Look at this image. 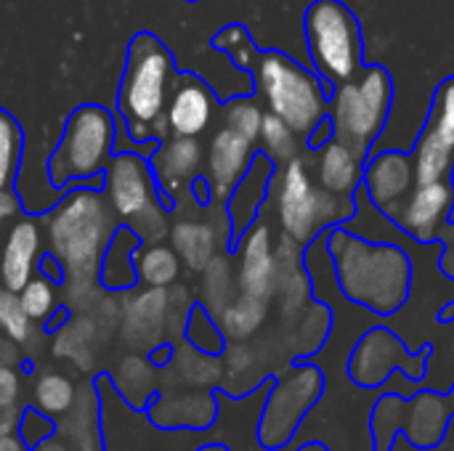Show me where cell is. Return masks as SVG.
<instances>
[{"mask_svg":"<svg viewBox=\"0 0 454 451\" xmlns=\"http://www.w3.org/2000/svg\"><path fill=\"white\" fill-rule=\"evenodd\" d=\"M24 159V130L19 120L0 106V221L19 218L24 202L19 197V175Z\"/></svg>","mask_w":454,"mask_h":451,"instance_id":"cell-22","label":"cell"},{"mask_svg":"<svg viewBox=\"0 0 454 451\" xmlns=\"http://www.w3.org/2000/svg\"><path fill=\"white\" fill-rule=\"evenodd\" d=\"M242 290L247 298L263 300L274 290V253H271V239L269 229L255 223L242 234Z\"/></svg>","mask_w":454,"mask_h":451,"instance_id":"cell-23","label":"cell"},{"mask_svg":"<svg viewBox=\"0 0 454 451\" xmlns=\"http://www.w3.org/2000/svg\"><path fill=\"white\" fill-rule=\"evenodd\" d=\"M19 343H13L8 335L0 332V367H16L21 362V354L16 348Z\"/></svg>","mask_w":454,"mask_h":451,"instance_id":"cell-39","label":"cell"},{"mask_svg":"<svg viewBox=\"0 0 454 451\" xmlns=\"http://www.w3.org/2000/svg\"><path fill=\"white\" fill-rule=\"evenodd\" d=\"M32 451H72V449H69V444H67L64 439L51 436V439H45L43 444H37Z\"/></svg>","mask_w":454,"mask_h":451,"instance_id":"cell-41","label":"cell"},{"mask_svg":"<svg viewBox=\"0 0 454 451\" xmlns=\"http://www.w3.org/2000/svg\"><path fill=\"white\" fill-rule=\"evenodd\" d=\"M117 152V122L114 114L101 104H80L64 122V130L48 157L45 175L53 191L72 186L104 183V170Z\"/></svg>","mask_w":454,"mask_h":451,"instance_id":"cell-5","label":"cell"},{"mask_svg":"<svg viewBox=\"0 0 454 451\" xmlns=\"http://www.w3.org/2000/svg\"><path fill=\"white\" fill-rule=\"evenodd\" d=\"M178 72L173 51L154 32L133 35L117 88V114L133 144L162 141L168 136L165 114Z\"/></svg>","mask_w":454,"mask_h":451,"instance_id":"cell-2","label":"cell"},{"mask_svg":"<svg viewBox=\"0 0 454 451\" xmlns=\"http://www.w3.org/2000/svg\"><path fill=\"white\" fill-rule=\"evenodd\" d=\"M410 154L418 183L454 178V74L436 85L426 122Z\"/></svg>","mask_w":454,"mask_h":451,"instance_id":"cell-12","label":"cell"},{"mask_svg":"<svg viewBox=\"0 0 454 451\" xmlns=\"http://www.w3.org/2000/svg\"><path fill=\"white\" fill-rule=\"evenodd\" d=\"M454 210V178L418 183L407 205L391 221L399 231L412 237L420 245H434V237Z\"/></svg>","mask_w":454,"mask_h":451,"instance_id":"cell-15","label":"cell"},{"mask_svg":"<svg viewBox=\"0 0 454 451\" xmlns=\"http://www.w3.org/2000/svg\"><path fill=\"white\" fill-rule=\"evenodd\" d=\"M277 215L285 234L295 245H311L333 226H343L356 218V197H340L327 191L311 173L309 157L298 152L282 165L277 189Z\"/></svg>","mask_w":454,"mask_h":451,"instance_id":"cell-6","label":"cell"},{"mask_svg":"<svg viewBox=\"0 0 454 451\" xmlns=\"http://www.w3.org/2000/svg\"><path fill=\"white\" fill-rule=\"evenodd\" d=\"M215 415H218V404L210 393L181 396L173 401L162 399L152 409L157 425H173V428H207L213 425Z\"/></svg>","mask_w":454,"mask_h":451,"instance_id":"cell-25","label":"cell"},{"mask_svg":"<svg viewBox=\"0 0 454 451\" xmlns=\"http://www.w3.org/2000/svg\"><path fill=\"white\" fill-rule=\"evenodd\" d=\"M452 420L447 393L428 388L418 391L412 399H404L399 393H383L370 412L372 451H394L399 433H404V439L415 449H436L447 441Z\"/></svg>","mask_w":454,"mask_h":451,"instance_id":"cell-9","label":"cell"},{"mask_svg":"<svg viewBox=\"0 0 454 451\" xmlns=\"http://www.w3.org/2000/svg\"><path fill=\"white\" fill-rule=\"evenodd\" d=\"M215 109H218V98L213 88L194 72H178L165 114L168 133L197 138L210 128Z\"/></svg>","mask_w":454,"mask_h":451,"instance_id":"cell-16","label":"cell"},{"mask_svg":"<svg viewBox=\"0 0 454 451\" xmlns=\"http://www.w3.org/2000/svg\"><path fill=\"white\" fill-rule=\"evenodd\" d=\"M53 431H56L53 420L45 417V412H40V409H27L19 420V433H21L19 439L24 441L27 449H35L37 444L51 439Z\"/></svg>","mask_w":454,"mask_h":451,"instance_id":"cell-35","label":"cell"},{"mask_svg":"<svg viewBox=\"0 0 454 451\" xmlns=\"http://www.w3.org/2000/svg\"><path fill=\"white\" fill-rule=\"evenodd\" d=\"M258 141L223 125L210 144V157H207V186H210V197L218 199H229V194L234 191V186L242 181V175L247 173V167L253 165L255 154L261 152L255 146Z\"/></svg>","mask_w":454,"mask_h":451,"instance_id":"cell-17","label":"cell"},{"mask_svg":"<svg viewBox=\"0 0 454 451\" xmlns=\"http://www.w3.org/2000/svg\"><path fill=\"white\" fill-rule=\"evenodd\" d=\"M303 35L314 72L335 90L364 69L359 16L343 0H314L303 13Z\"/></svg>","mask_w":454,"mask_h":451,"instance_id":"cell-8","label":"cell"},{"mask_svg":"<svg viewBox=\"0 0 454 451\" xmlns=\"http://www.w3.org/2000/svg\"><path fill=\"white\" fill-rule=\"evenodd\" d=\"M189 3H197V0H189Z\"/></svg>","mask_w":454,"mask_h":451,"instance_id":"cell-47","label":"cell"},{"mask_svg":"<svg viewBox=\"0 0 454 451\" xmlns=\"http://www.w3.org/2000/svg\"><path fill=\"white\" fill-rule=\"evenodd\" d=\"M173 239H176V247L178 253L186 258V263L192 268H202L207 263V255H210V239H207V231L202 226H197V239H192V226H178L173 231Z\"/></svg>","mask_w":454,"mask_h":451,"instance_id":"cell-34","label":"cell"},{"mask_svg":"<svg viewBox=\"0 0 454 451\" xmlns=\"http://www.w3.org/2000/svg\"><path fill=\"white\" fill-rule=\"evenodd\" d=\"M434 356V346L426 343L415 354L407 343L388 327L367 330L348 356L346 375L356 388L375 391L391 380L394 372H402L412 383H423L428 375V362Z\"/></svg>","mask_w":454,"mask_h":451,"instance_id":"cell-11","label":"cell"},{"mask_svg":"<svg viewBox=\"0 0 454 451\" xmlns=\"http://www.w3.org/2000/svg\"><path fill=\"white\" fill-rule=\"evenodd\" d=\"M258 141H261V152L266 157H271L274 165L290 162L298 154V144H301V138L279 117H274L269 112H263V122H261Z\"/></svg>","mask_w":454,"mask_h":451,"instance_id":"cell-26","label":"cell"},{"mask_svg":"<svg viewBox=\"0 0 454 451\" xmlns=\"http://www.w3.org/2000/svg\"><path fill=\"white\" fill-rule=\"evenodd\" d=\"M447 399H450V407H452V417H454V385H452V391L447 393Z\"/></svg>","mask_w":454,"mask_h":451,"instance_id":"cell-46","label":"cell"},{"mask_svg":"<svg viewBox=\"0 0 454 451\" xmlns=\"http://www.w3.org/2000/svg\"><path fill=\"white\" fill-rule=\"evenodd\" d=\"M391 106L394 77L383 64H364L354 80L338 85L330 96L333 138L367 162L372 144L388 125Z\"/></svg>","mask_w":454,"mask_h":451,"instance_id":"cell-7","label":"cell"},{"mask_svg":"<svg viewBox=\"0 0 454 451\" xmlns=\"http://www.w3.org/2000/svg\"><path fill=\"white\" fill-rule=\"evenodd\" d=\"M0 451H29L21 439L16 436H0Z\"/></svg>","mask_w":454,"mask_h":451,"instance_id":"cell-42","label":"cell"},{"mask_svg":"<svg viewBox=\"0 0 454 451\" xmlns=\"http://www.w3.org/2000/svg\"><path fill=\"white\" fill-rule=\"evenodd\" d=\"M19 300L32 322H51V316L56 311V284L51 279H45L43 274L32 276L19 290Z\"/></svg>","mask_w":454,"mask_h":451,"instance_id":"cell-32","label":"cell"},{"mask_svg":"<svg viewBox=\"0 0 454 451\" xmlns=\"http://www.w3.org/2000/svg\"><path fill=\"white\" fill-rule=\"evenodd\" d=\"M245 72L253 77L255 93L263 98L266 112L279 117L301 141H309L330 114L333 88L293 56L277 48H258Z\"/></svg>","mask_w":454,"mask_h":451,"instance_id":"cell-3","label":"cell"},{"mask_svg":"<svg viewBox=\"0 0 454 451\" xmlns=\"http://www.w3.org/2000/svg\"><path fill=\"white\" fill-rule=\"evenodd\" d=\"M32 399H35V409L59 417V415H67V412L74 407L77 393H74V385H72L64 375L48 372V375H43V377L35 383Z\"/></svg>","mask_w":454,"mask_h":451,"instance_id":"cell-27","label":"cell"},{"mask_svg":"<svg viewBox=\"0 0 454 451\" xmlns=\"http://www.w3.org/2000/svg\"><path fill=\"white\" fill-rule=\"evenodd\" d=\"M325 396V375L317 364L295 362L282 375H277L274 388L263 404V415L258 423V441L269 451L285 449L306 415Z\"/></svg>","mask_w":454,"mask_h":451,"instance_id":"cell-10","label":"cell"},{"mask_svg":"<svg viewBox=\"0 0 454 451\" xmlns=\"http://www.w3.org/2000/svg\"><path fill=\"white\" fill-rule=\"evenodd\" d=\"M362 186L370 194V202L388 218L394 221L396 213L407 205L412 197L418 178H415V165L410 152H378L367 157L364 162V178Z\"/></svg>","mask_w":454,"mask_h":451,"instance_id":"cell-14","label":"cell"},{"mask_svg":"<svg viewBox=\"0 0 454 451\" xmlns=\"http://www.w3.org/2000/svg\"><path fill=\"white\" fill-rule=\"evenodd\" d=\"M263 314H266V303L263 300H255V298H242L239 303L229 306L221 316V330L231 338V340H245L250 338L261 322H263Z\"/></svg>","mask_w":454,"mask_h":451,"instance_id":"cell-30","label":"cell"},{"mask_svg":"<svg viewBox=\"0 0 454 451\" xmlns=\"http://www.w3.org/2000/svg\"><path fill=\"white\" fill-rule=\"evenodd\" d=\"M200 451H229L226 447H221V444H210V447H202Z\"/></svg>","mask_w":454,"mask_h":451,"instance_id":"cell-45","label":"cell"},{"mask_svg":"<svg viewBox=\"0 0 454 451\" xmlns=\"http://www.w3.org/2000/svg\"><path fill=\"white\" fill-rule=\"evenodd\" d=\"M149 165L154 170L160 194H176L184 183L194 181L200 175L202 165V146L197 138L186 136H165L154 154L149 157Z\"/></svg>","mask_w":454,"mask_h":451,"instance_id":"cell-20","label":"cell"},{"mask_svg":"<svg viewBox=\"0 0 454 451\" xmlns=\"http://www.w3.org/2000/svg\"><path fill=\"white\" fill-rule=\"evenodd\" d=\"M0 332L8 335L19 346H27L29 340H35V322L21 308L19 292H11L5 287L0 290Z\"/></svg>","mask_w":454,"mask_h":451,"instance_id":"cell-31","label":"cell"},{"mask_svg":"<svg viewBox=\"0 0 454 451\" xmlns=\"http://www.w3.org/2000/svg\"><path fill=\"white\" fill-rule=\"evenodd\" d=\"M141 234L133 229V226H117L106 250H104V258H101V284L106 290H128L138 282V274H136V253L141 247Z\"/></svg>","mask_w":454,"mask_h":451,"instance_id":"cell-24","label":"cell"},{"mask_svg":"<svg viewBox=\"0 0 454 451\" xmlns=\"http://www.w3.org/2000/svg\"><path fill=\"white\" fill-rule=\"evenodd\" d=\"M261 122H263V109L255 101H250L247 96H239V98H231L223 104V125H229L255 141L261 133Z\"/></svg>","mask_w":454,"mask_h":451,"instance_id":"cell-33","label":"cell"},{"mask_svg":"<svg viewBox=\"0 0 454 451\" xmlns=\"http://www.w3.org/2000/svg\"><path fill=\"white\" fill-rule=\"evenodd\" d=\"M37 271H40L45 279H51L53 284H64V282H67V271H64L61 260H59L53 253H43V255L37 258Z\"/></svg>","mask_w":454,"mask_h":451,"instance_id":"cell-38","label":"cell"},{"mask_svg":"<svg viewBox=\"0 0 454 451\" xmlns=\"http://www.w3.org/2000/svg\"><path fill=\"white\" fill-rule=\"evenodd\" d=\"M338 287L346 300L378 314H399L412 292V260L391 242H370L343 226L325 234Z\"/></svg>","mask_w":454,"mask_h":451,"instance_id":"cell-1","label":"cell"},{"mask_svg":"<svg viewBox=\"0 0 454 451\" xmlns=\"http://www.w3.org/2000/svg\"><path fill=\"white\" fill-rule=\"evenodd\" d=\"M439 324H452L454 322V300H450V303H444L442 306V311H439Z\"/></svg>","mask_w":454,"mask_h":451,"instance_id":"cell-43","label":"cell"},{"mask_svg":"<svg viewBox=\"0 0 454 451\" xmlns=\"http://www.w3.org/2000/svg\"><path fill=\"white\" fill-rule=\"evenodd\" d=\"M19 409L16 407H0V436H13L19 431Z\"/></svg>","mask_w":454,"mask_h":451,"instance_id":"cell-40","label":"cell"},{"mask_svg":"<svg viewBox=\"0 0 454 451\" xmlns=\"http://www.w3.org/2000/svg\"><path fill=\"white\" fill-rule=\"evenodd\" d=\"M40 258V226L32 213H21L8 231L0 253V284L11 292H19L37 268Z\"/></svg>","mask_w":454,"mask_h":451,"instance_id":"cell-18","label":"cell"},{"mask_svg":"<svg viewBox=\"0 0 454 451\" xmlns=\"http://www.w3.org/2000/svg\"><path fill=\"white\" fill-rule=\"evenodd\" d=\"M298 451H330V447L325 441H309V444H303Z\"/></svg>","mask_w":454,"mask_h":451,"instance_id":"cell-44","label":"cell"},{"mask_svg":"<svg viewBox=\"0 0 454 451\" xmlns=\"http://www.w3.org/2000/svg\"><path fill=\"white\" fill-rule=\"evenodd\" d=\"M274 173L277 165L271 157H266L263 152L255 154L253 165L247 167V173L242 175V181L234 186V191L229 194V221H231V247L239 245L242 234L253 226L269 186L274 183Z\"/></svg>","mask_w":454,"mask_h":451,"instance_id":"cell-19","label":"cell"},{"mask_svg":"<svg viewBox=\"0 0 454 451\" xmlns=\"http://www.w3.org/2000/svg\"><path fill=\"white\" fill-rule=\"evenodd\" d=\"M109 218L112 210L96 186H72L59 197L48 218V239L67 276L88 282L98 274L104 250L114 234Z\"/></svg>","mask_w":454,"mask_h":451,"instance_id":"cell-4","label":"cell"},{"mask_svg":"<svg viewBox=\"0 0 454 451\" xmlns=\"http://www.w3.org/2000/svg\"><path fill=\"white\" fill-rule=\"evenodd\" d=\"M136 274L149 287H165L178 276V255L165 247H152L146 253H136Z\"/></svg>","mask_w":454,"mask_h":451,"instance_id":"cell-29","label":"cell"},{"mask_svg":"<svg viewBox=\"0 0 454 451\" xmlns=\"http://www.w3.org/2000/svg\"><path fill=\"white\" fill-rule=\"evenodd\" d=\"M101 194L120 221H144L160 207V186L149 157L138 152H114L109 167L104 170Z\"/></svg>","mask_w":454,"mask_h":451,"instance_id":"cell-13","label":"cell"},{"mask_svg":"<svg viewBox=\"0 0 454 451\" xmlns=\"http://www.w3.org/2000/svg\"><path fill=\"white\" fill-rule=\"evenodd\" d=\"M434 242H442L444 245V253L439 258V271L454 282V221H444L434 237Z\"/></svg>","mask_w":454,"mask_h":451,"instance_id":"cell-36","label":"cell"},{"mask_svg":"<svg viewBox=\"0 0 454 451\" xmlns=\"http://www.w3.org/2000/svg\"><path fill=\"white\" fill-rule=\"evenodd\" d=\"M21 380L16 367H0V407H16Z\"/></svg>","mask_w":454,"mask_h":451,"instance_id":"cell-37","label":"cell"},{"mask_svg":"<svg viewBox=\"0 0 454 451\" xmlns=\"http://www.w3.org/2000/svg\"><path fill=\"white\" fill-rule=\"evenodd\" d=\"M186 340L194 346V351L207 354V356H221L226 351V338L223 330L210 319V314L202 306H194L186 319Z\"/></svg>","mask_w":454,"mask_h":451,"instance_id":"cell-28","label":"cell"},{"mask_svg":"<svg viewBox=\"0 0 454 451\" xmlns=\"http://www.w3.org/2000/svg\"><path fill=\"white\" fill-rule=\"evenodd\" d=\"M306 157H309L314 178L327 191L340 194V197H356V189L362 186V178H364V159L351 154L333 136L317 149H309Z\"/></svg>","mask_w":454,"mask_h":451,"instance_id":"cell-21","label":"cell"}]
</instances>
